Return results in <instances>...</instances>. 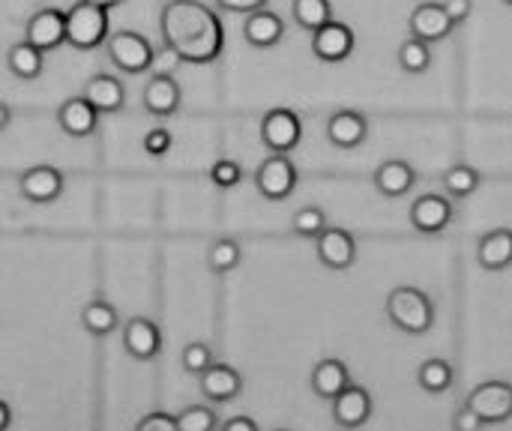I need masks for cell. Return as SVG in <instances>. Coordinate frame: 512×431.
Returning a JSON list of instances; mask_svg holds the SVG:
<instances>
[{
    "instance_id": "obj_38",
    "label": "cell",
    "mask_w": 512,
    "mask_h": 431,
    "mask_svg": "<svg viewBox=\"0 0 512 431\" xmlns=\"http://www.w3.org/2000/svg\"><path fill=\"white\" fill-rule=\"evenodd\" d=\"M135 429H138V431H177V417L153 411V414L141 417Z\"/></svg>"
},
{
    "instance_id": "obj_44",
    "label": "cell",
    "mask_w": 512,
    "mask_h": 431,
    "mask_svg": "<svg viewBox=\"0 0 512 431\" xmlns=\"http://www.w3.org/2000/svg\"><path fill=\"white\" fill-rule=\"evenodd\" d=\"M9 120H12V111H9V105H3V102H0V132L9 126Z\"/></svg>"
},
{
    "instance_id": "obj_25",
    "label": "cell",
    "mask_w": 512,
    "mask_h": 431,
    "mask_svg": "<svg viewBox=\"0 0 512 431\" xmlns=\"http://www.w3.org/2000/svg\"><path fill=\"white\" fill-rule=\"evenodd\" d=\"M42 57L45 51H39L36 45H30L27 39L24 42H15L6 54V66L15 78H24V81H33L42 75Z\"/></svg>"
},
{
    "instance_id": "obj_24",
    "label": "cell",
    "mask_w": 512,
    "mask_h": 431,
    "mask_svg": "<svg viewBox=\"0 0 512 431\" xmlns=\"http://www.w3.org/2000/svg\"><path fill=\"white\" fill-rule=\"evenodd\" d=\"M348 384H351V372H348V366L342 360H321L312 369V390H315L318 399L333 402Z\"/></svg>"
},
{
    "instance_id": "obj_41",
    "label": "cell",
    "mask_w": 512,
    "mask_h": 431,
    "mask_svg": "<svg viewBox=\"0 0 512 431\" xmlns=\"http://www.w3.org/2000/svg\"><path fill=\"white\" fill-rule=\"evenodd\" d=\"M216 6H219V9H225V12L249 15V12H255V9H264V6H267V0H216Z\"/></svg>"
},
{
    "instance_id": "obj_12",
    "label": "cell",
    "mask_w": 512,
    "mask_h": 431,
    "mask_svg": "<svg viewBox=\"0 0 512 431\" xmlns=\"http://www.w3.org/2000/svg\"><path fill=\"white\" fill-rule=\"evenodd\" d=\"M450 222H453V204L444 195L429 192L411 204V225L420 234H441L444 228H450Z\"/></svg>"
},
{
    "instance_id": "obj_37",
    "label": "cell",
    "mask_w": 512,
    "mask_h": 431,
    "mask_svg": "<svg viewBox=\"0 0 512 431\" xmlns=\"http://www.w3.org/2000/svg\"><path fill=\"white\" fill-rule=\"evenodd\" d=\"M171 144H174V138H171V132L162 129V126H156V129H150V132L144 135V150H147L150 156H165V153L171 150Z\"/></svg>"
},
{
    "instance_id": "obj_34",
    "label": "cell",
    "mask_w": 512,
    "mask_h": 431,
    "mask_svg": "<svg viewBox=\"0 0 512 431\" xmlns=\"http://www.w3.org/2000/svg\"><path fill=\"white\" fill-rule=\"evenodd\" d=\"M180 360H183V369H186L189 375H201L210 363H216L210 345H204V342H189V345L183 348Z\"/></svg>"
},
{
    "instance_id": "obj_33",
    "label": "cell",
    "mask_w": 512,
    "mask_h": 431,
    "mask_svg": "<svg viewBox=\"0 0 512 431\" xmlns=\"http://www.w3.org/2000/svg\"><path fill=\"white\" fill-rule=\"evenodd\" d=\"M219 426L216 414L204 405H192L183 414H177V431H210Z\"/></svg>"
},
{
    "instance_id": "obj_7",
    "label": "cell",
    "mask_w": 512,
    "mask_h": 431,
    "mask_svg": "<svg viewBox=\"0 0 512 431\" xmlns=\"http://www.w3.org/2000/svg\"><path fill=\"white\" fill-rule=\"evenodd\" d=\"M468 408L483 417V423H507L512 417V384L489 381L468 396Z\"/></svg>"
},
{
    "instance_id": "obj_36",
    "label": "cell",
    "mask_w": 512,
    "mask_h": 431,
    "mask_svg": "<svg viewBox=\"0 0 512 431\" xmlns=\"http://www.w3.org/2000/svg\"><path fill=\"white\" fill-rule=\"evenodd\" d=\"M180 63H183V57L174 51V48H156L153 51V63H150V72L153 75H171V72H177L180 69Z\"/></svg>"
},
{
    "instance_id": "obj_14",
    "label": "cell",
    "mask_w": 512,
    "mask_h": 431,
    "mask_svg": "<svg viewBox=\"0 0 512 431\" xmlns=\"http://www.w3.org/2000/svg\"><path fill=\"white\" fill-rule=\"evenodd\" d=\"M123 348L132 360H141V363L156 360L162 351V333L150 318H132L123 327Z\"/></svg>"
},
{
    "instance_id": "obj_26",
    "label": "cell",
    "mask_w": 512,
    "mask_h": 431,
    "mask_svg": "<svg viewBox=\"0 0 512 431\" xmlns=\"http://www.w3.org/2000/svg\"><path fill=\"white\" fill-rule=\"evenodd\" d=\"M81 327L90 333V336H111L117 330V312L108 300H90L84 309H81Z\"/></svg>"
},
{
    "instance_id": "obj_18",
    "label": "cell",
    "mask_w": 512,
    "mask_h": 431,
    "mask_svg": "<svg viewBox=\"0 0 512 431\" xmlns=\"http://www.w3.org/2000/svg\"><path fill=\"white\" fill-rule=\"evenodd\" d=\"M81 96H84L99 114H114V111H120V108L126 105V87L120 84V78L105 75V72L87 78Z\"/></svg>"
},
{
    "instance_id": "obj_5",
    "label": "cell",
    "mask_w": 512,
    "mask_h": 431,
    "mask_svg": "<svg viewBox=\"0 0 512 431\" xmlns=\"http://www.w3.org/2000/svg\"><path fill=\"white\" fill-rule=\"evenodd\" d=\"M255 186L267 201H285L297 189V165L288 153H273L255 171Z\"/></svg>"
},
{
    "instance_id": "obj_15",
    "label": "cell",
    "mask_w": 512,
    "mask_h": 431,
    "mask_svg": "<svg viewBox=\"0 0 512 431\" xmlns=\"http://www.w3.org/2000/svg\"><path fill=\"white\" fill-rule=\"evenodd\" d=\"M369 135V120L360 111L342 108L327 120V141L339 150H354L366 141Z\"/></svg>"
},
{
    "instance_id": "obj_16",
    "label": "cell",
    "mask_w": 512,
    "mask_h": 431,
    "mask_svg": "<svg viewBox=\"0 0 512 431\" xmlns=\"http://www.w3.org/2000/svg\"><path fill=\"white\" fill-rule=\"evenodd\" d=\"M372 417V396L369 390L348 384L336 399H333V420L342 429H360Z\"/></svg>"
},
{
    "instance_id": "obj_27",
    "label": "cell",
    "mask_w": 512,
    "mask_h": 431,
    "mask_svg": "<svg viewBox=\"0 0 512 431\" xmlns=\"http://www.w3.org/2000/svg\"><path fill=\"white\" fill-rule=\"evenodd\" d=\"M396 60H399V66H402L408 75H423V72H429V66H432V48H429V42L411 36V39H405V42L399 45Z\"/></svg>"
},
{
    "instance_id": "obj_45",
    "label": "cell",
    "mask_w": 512,
    "mask_h": 431,
    "mask_svg": "<svg viewBox=\"0 0 512 431\" xmlns=\"http://www.w3.org/2000/svg\"><path fill=\"white\" fill-rule=\"evenodd\" d=\"M87 3H93V6H102V9H111V6H117V3H123V0H87Z\"/></svg>"
},
{
    "instance_id": "obj_35",
    "label": "cell",
    "mask_w": 512,
    "mask_h": 431,
    "mask_svg": "<svg viewBox=\"0 0 512 431\" xmlns=\"http://www.w3.org/2000/svg\"><path fill=\"white\" fill-rule=\"evenodd\" d=\"M210 180H213V186H219V189H234V186L243 180V168H240V162H234V159H216L213 168H210Z\"/></svg>"
},
{
    "instance_id": "obj_9",
    "label": "cell",
    "mask_w": 512,
    "mask_h": 431,
    "mask_svg": "<svg viewBox=\"0 0 512 431\" xmlns=\"http://www.w3.org/2000/svg\"><path fill=\"white\" fill-rule=\"evenodd\" d=\"M24 39L30 45H36L39 51H54L57 45L66 42V12H60L54 6L33 12L24 27Z\"/></svg>"
},
{
    "instance_id": "obj_17",
    "label": "cell",
    "mask_w": 512,
    "mask_h": 431,
    "mask_svg": "<svg viewBox=\"0 0 512 431\" xmlns=\"http://www.w3.org/2000/svg\"><path fill=\"white\" fill-rule=\"evenodd\" d=\"M198 378H201V393H204V399H210V402H216V405H225V402L237 399L240 390H243L240 372L231 369V366H225V363H210Z\"/></svg>"
},
{
    "instance_id": "obj_2",
    "label": "cell",
    "mask_w": 512,
    "mask_h": 431,
    "mask_svg": "<svg viewBox=\"0 0 512 431\" xmlns=\"http://www.w3.org/2000/svg\"><path fill=\"white\" fill-rule=\"evenodd\" d=\"M387 318L405 336H426L435 324V306L420 288L402 285L387 297Z\"/></svg>"
},
{
    "instance_id": "obj_19",
    "label": "cell",
    "mask_w": 512,
    "mask_h": 431,
    "mask_svg": "<svg viewBox=\"0 0 512 431\" xmlns=\"http://www.w3.org/2000/svg\"><path fill=\"white\" fill-rule=\"evenodd\" d=\"M183 96H180V84L171 75H153L141 93V105L153 114V117H171L180 108Z\"/></svg>"
},
{
    "instance_id": "obj_42",
    "label": "cell",
    "mask_w": 512,
    "mask_h": 431,
    "mask_svg": "<svg viewBox=\"0 0 512 431\" xmlns=\"http://www.w3.org/2000/svg\"><path fill=\"white\" fill-rule=\"evenodd\" d=\"M222 431H258V423L249 417H231L222 423Z\"/></svg>"
},
{
    "instance_id": "obj_30",
    "label": "cell",
    "mask_w": 512,
    "mask_h": 431,
    "mask_svg": "<svg viewBox=\"0 0 512 431\" xmlns=\"http://www.w3.org/2000/svg\"><path fill=\"white\" fill-rule=\"evenodd\" d=\"M291 12H294V21L309 33H315L321 24H327L333 18L330 0H294Z\"/></svg>"
},
{
    "instance_id": "obj_21",
    "label": "cell",
    "mask_w": 512,
    "mask_h": 431,
    "mask_svg": "<svg viewBox=\"0 0 512 431\" xmlns=\"http://www.w3.org/2000/svg\"><path fill=\"white\" fill-rule=\"evenodd\" d=\"M285 36V21L270 12V9H255L246 15V24H243V39L252 45V48H273L279 45Z\"/></svg>"
},
{
    "instance_id": "obj_3",
    "label": "cell",
    "mask_w": 512,
    "mask_h": 431,
    "mask_svg": "<svg viewBox=\"0 0 512 431\" xmlns=\"http://www.w3.org/2000/svg\"><path fill=\"white\" fill-rule=\"evenodd\" d=\"M108 39V9L78 0L66 12V42L78 51H93Z\"/></svg>"
},
{
    "instance_id": "obj_10",
    "label": "cell",
    "mask_w": 512,
    "mask_h": 431,
    "mask_svg": "<svg viewBox=\"0 0 512 431\" xmlns=\"http://www.w3.org/2000/svg\"><path fill=\"white\" fill-rule=\"evenodd\" d=\"M318 261L330 270H348L357 261V243L345 228H324L315 237Z\"/></svg>"
},
{
    "instance_id": "obj_6",
    "label": "cell",
    "mask_w": 512,
    "mask_h": 431,
    "mask_svg": "<svg viewBox=\"0 0 512 431\" xmlns=\"http://www.w3.org/2000/svg\"><path fill=\"white\" fill-rule=\"evenodd\" d=\"M303 138V123L291 108H273L261 120V141L273 153H291Z\"/></svg>"
},
{
    "instance_id": "obj_31",
    "label": "cell",
    "mask_w": 512,
    "mask_h": 431,
    "mask_svg": "<svg viewBox=\"0 0 512 431\" xmlns=\"http://www.w3.org/2000/svg\"><path fill=\"white\" fill-rule=\"evenodd\" d=\"M417 381L426 393H447L453 387V366L447 360H426L417 372Z\"/></svg>"
},
{
    "instance_id": "obj_23",
    "label": "cell",
    "mask_w": 512,
    "mask_h": 431,
    "mask_svg": "<svg viewBox=\"0 0 512 431\" xmlns=\"http://www.w3.org/2000/svg\"><path fill=\"white\" fill-rule=\"evenodd\" d=\"M477 261L483 270H507L512 264V231L510 228H495L489 231L480 246H477Z\"/></svg>"
},
{
    "instance_id": "obj_4",
    "label": "cell",
    "mask_w": 512,
    "mask_h": 431,
    "mask_svg": "<svg viewBox=\"0 0 512 431\" xmlns=\"http://www.w3.org/2000/svg\"><path fill=\"white\" fill-rule=\"evenodd\" d=\"M105 48H108V60L126 72V75H141L150 69L153 63V45L147 36L135 33V30H117L105 39Z\"/></svg>"
},
{
    "instance_id": "obj_29",
    "label": "cell",
    "mask_w": 512,
    "mask_h": 431,
    "mask_svg": "<svg viewBox=\"0 0 512 431\" xmlns=\"http://www.w3.org/2000/svg\"><path fill=\"white\" fill-rule=\"evenodd\" d=\"M240 261H243V249H240V243L231 240V237H219V240H213L210 249H207V267H210L213 273H231Z\"/></svg>"
},
{
    "instance_id": "obj_46",
    "label": "cell",
    "mask_w": 512,
    "mask_h": 431,
    "mask_svg": "<svg viewBox=\"0 0 512 431\" xmlns=\"http://www.w3.org/2000/svg\"><path fill=\"white\" fill-rule=\"evenodd\" d=\"M504 3H507V6H512V0H504Z\"/></svg>"
},
{
    "instance_id": "obj_22",
    "label": "cell",
    "mask_w": 512,
    "mask_h": 431,
    "mask_svg": "<svg viewBox=\"0 0 512 431\" xmlns=\"http://www.w3.org/2000/svg\"><path fill=\"white\" fill-rule=\"evenodd\" d=\"M375 189L384 195V198H402L414 189L417 183V171L405 162V159H387L378 165L375 171Z\"/></svg>"
},
{
    "instance_id": "obj_39",
    "label": "cell",
    "mask_w": 512,
    "mask_h": 431,
    "mask_svg": "<svg viewBox=\"0 0 512 431\" xmlns=\"http://www.w3.org/2000/svg\"><path fill=\"white\" fill-rule=\"evenodd\" d=\"M444 12L456 27V24L468 21V15L474 12V0H444Z\"/></svg>"
},
{
    "instance_id": "obj_28",
    "label": "cell",
    "mask_w": 512,
    "mask_h": 431,
    "mask_svg": "<svg viewBox=\"0 0 512 431\" xmlns=\"http://www.w3.org/2000/svg\"><path fill=\"white\" fill-rule=\"evenodd\" d=\"M441 183H444V189H447L453 198H468V195H474V192L480 189L483 177H480V171L471 168V165H453V168L444 171Z\"/></svg>"
},
{
    "instance_id": "obj_32",
    "label": "cell",
    "mask_w": 512,
    "mask_h": 431,
    "mask_svg": "<svg viewBox=\"0 0 512 431\" xmlns=\"http://www.w3.org/2000/svg\"><path fill=\"white\" fill-rule=\"evenodd\" d=\"M291 228H294V234H300L306 240H315L327 228V213L321 207H303V210L294 213Z\"/></svg>"
},
{
    "instance_id": "obj_8",
    "label": "cell",
    "mask_w": 512,
    "mask_h": 431,
    "mask_svg": "<svg viewBox=\"0 0 512 431\" xmlns=\"http://www.w3.org/2000/svg\"><path fill=\"white\" fill-rule=\"evenodd\" d=\"M312 51L324 63H342L354 54V30L342 21H327L312 33Z\"/></svg>"
},
{
    "instance_id": "obj_11",
    "label": "cell",
    "mask_w": 512,
    "mask_h": 431,
    "mask_svg": "<svg viewBox=\"0 0 512 431\" xmlns=\"http://www.w3.org/2000/svg\"><path fill=\"white\" fill-rule=\"evenodd\" d=\"M408 27H411V36L423 39V42H441L453 33V21L447 18L444 12V3H432V0H423L414 6L411 18H408Z\"/></svg>"
},
{
    "instance_id": "obj_13",
    "label": "cell",
    "mask_w": 512,
    "mask_h": 431,
    "mask_svg": "<svg viewBox=\"0 0 512 431\" xmlns=\"http://www.w3.org/2000/svg\"><path fill=\"white\" fill-rule=\"evenodd\" d=\"M18 189L33 204H51L63 192V174L51 165H33L21 174Z\"/></svg>"
},
{
    "instance_id": "obj_40",
    "label": "cell",
    "mask_w": 512,
    "mask_h": 431,
    "mask_svg": "<svg viewBox=\"0 0 512 431\" xmlns=\"http://www.w3.org/2000/svg\"><path fill=\"white\" fill-rule=\"evenodd\" d=\"M483 426H486V423H483V417H480L477 411H471L468 405L453 417V429L456 431H480Z\"/></svg>"
},
{
    "instance_id": "obj_43",
    "label": "cell",
    "mask_w": 512,
    "mask_h": 431,
    "mask_svg": "<svg viewBox=\"0 0 512 431\" xmlns=\"http://www.w3.org/2000/svg\"><path fill=\"white\" fill-rule=\"evenodd\" d=\"M9 423H12V411H9V405H6V402L0 399V431L6 429Z\"/></svg>"
},
{
    "instance_id": "obj_20",
    "label": "cell",
    "mask_w": 512,
    "mask_h": 431,
    "mask_svg": "<svg viewBox=\"0 0 512 431\" xmlns=\"http://www.w3.org/2000/svg\"><path fill=\"white\" fill-rule=\"evenodd\" d=\"M57 123H60V129H63L69 138H87V135L96 132L99 111H96L84 96H75V99H66V102L57 108Z\"/></svg>"
},
{
    "instance_id": "obj_1",
    "label": "cell",
    "mask_w": 512,
    "mask_h": 431,
    "mask_svg": "<svg viewBox=\"0 0 512 431\" xmlns=\"http://www.w3.org/2000/svg\"><path fill=\"white\" fill-rule=\"evenodd\" d=\"M162 42L174 48L183 63H213L225 48V30L219 15L201 0H168L159 15Z\"/></svg>"
}]
</instances>
